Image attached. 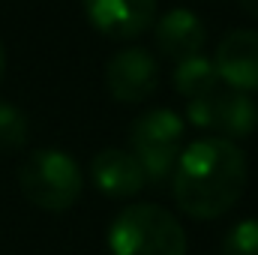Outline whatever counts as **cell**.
I'll list each match as a JSON object with an SVG mask.
<instances>
[{"label": "cell", "mask_w": 258, "mask_h": 255, "mask_svg": "<svg viewBox=\"0 0 258 255\" xmlns=\"http://www.w3.org/2000/svg\"><path fill=\"white\" fill-rule=\"evenodd\" d=\"M246 186V156L228 138H201L183 147L171 189L177 207L192 219L228 213Z\"/></svg>", "instance_id": "6da1fadb"}, {"label": "cell", "mask_w": 258, "mask_h": 255, "mask_svg": "<svg viewBox=\"0 0 258 255\" xmlns=\"http://www.w3.org/2000/svg\"><path fill=\"white\" fill-rule=\"evenodd\" d=\"M111 255H186L183 225L159 204H129L108 228Z\"/></svg>", "instance_id": "7a4b0ae2"}, {"label": "cell", "mask_w": 258, "mask_h": 255, "mask_svg": "<svg viewBox=\"0 0 258 255\" xmlns=\"http://www.w3.org/2000/svg\"><path fill=\"white\" fill-rule=\"evenodd\" d=\"M183 132L186 123L171 108H150L138 114L129 126V147L138 159L144 180L162 186L174 177L177 159L183 153Z\"/></svg>", "instance_id": "3957f363"}, {"label": "cell", "mask_w": 258, "mask_h": 255, "mask_svg": "<svg viewBox=\"0 0 258 255\" xmlns=\"http://www.w3.org/2000/svg\"><path fill=\"white\" fill-rule=\"evenodd\" d=\"M18 186L30 204L60 213L78 201L84 180H81L78 162L69 153L57 150V147H42V150H33L21 162Z\"/></svg>", "instance_id": "277c9868"}, {"label": "cell", "mask_w": 258, "mask_h": 255, "mask_svg": "<svg viewBox=\"0 0 258 255\" xmlns=\"http://www.w3.org/2000/svg\"><path fill=\"white\" fill-rule=\"evenodd\" d=\"M186 117L198 129H216L228 141L243 138L258 126V105L249 93L231 90V87H216L207 96H198L186 102Z\"/></svg>", "instance_id": "5b68a950"}, {"label": "cell", "mask_w": 258, "mask_h": 255, "mask_svg": "<svg viewBox=\"0 0 258 255\" xmlns=\"http://www.w3.org/2000/svg\"><path fill=\"white\" fill-rule=\"evenodd\" d=\"M105 84L117 102H144L159 84V63L144 48H123L108 60Z\"/></svg>", "instance_id": "8992f818"}, {"label": "cell", "mask_w": 258, "mask_h": 255, "mask_svg": "<svg viewBox=\"0 0 258 255\" xmlns=\"http://www.w3.org/2000/svg\"><path fill=\"white\" fill-rule=\"evenodd\" d=\"M90 24L108 39H135L156 21L159 0H81Z\"/></svg>", "instance_id": "52a82bcc"}, {"label": "cell", "mask_w": 258, "mask_h": 255, "mask_svg": "<svg viewBox=\"0 0 258 255\" xmlns=\"http://www.w3.org/2000/svg\"><path fill=\"white\" fill-rule=\"evenodd\" d=\"M216 72L219 81L240 93L258 90V30L240 27L222 36L216 45Z\"/></svg>", "instance_id": "ba28073f"}, {"label": "cell", "mask_w": 258, "mask_h": 255, "mask_svg": "<svg viewBox=\"0 0 258 255\" xmlns=\"http://www.w3.org/2000/svg\"><path fill=\"white\" fill-rule=\"evenodd\" d=\"M153 33H156V45L165 57L171 60H189L198 57L207 45V30L201 24V18L195 15L192 9H168L165 15L156 18L153 24Z\"/></svg>", "instance_id": "9c48e42d"}, {"label": "cell", "mask_w": 258, "mask_h": 255, "mask_svg": "<svg viewBox=\"0 0 258 255\" xmlns=\"http://www.w3.org/2000/svg\"><path fill=\"white\" fill-rule=\"evenodd\" d=\"M90 177H93L96 189L108 198H132L147 183L132 150H120V147L99 150L90 162Z\"/></svg>", "instance_id": "30bf717a"}, {"label": "cell", "mask_w": 258, "mask_h": 255, "mask_svg": "<svg viewBox=\"0 0 258 255\" xmlns=\"http://www.w3.org/2000/svg\"><path fill=\"white\" fill-rule=\"evenodd\" d=\"M222 81H219V72L216 63L207 60L204 54L189 57V60H180L174 69V87L180 96H186V102H192L198 96H207L210 90H216Z\"/></svg>", "instance_id": "8fae6325"}, {"label": "cell", "mask_w": 258, "mask_h": 255, "mask_svg": "<svg viewBox=\"0 0 258 255\" xmlns=\"http://www.w3.org/2000/svg\"><path fill=\"white\" fill-rule=\"evenodd\" d=\"M24 144H27V114L12 102H0V153H15Z\"/></svg>", "instance_id": "7c38bea8"}, {"label": "cell", "mask_w": 258, "mask_h": 255, "mask_svg": "<svg viewBox=\"0 0 258 255\" xmlns=\"http://www.w3.org/2000/svg\"><path fill=\"white\" fill-rule=\"evenodd\" d=\"M219 255H258V219H243L228 228Z\"/></svg>", "instance_id": "4fadbf2b"}, {"label": "cell", "mask_w": 258, "mask_h": 255, "mask_svg": "<svg viewBox=\"0 0 258 255\" xmlns=\"http://www.w3.org/2000/svg\"><path fill=\"white\" fill-rule=\"evenodd\" d=\"M240 9H243L249 18H258V0H240Z\"/></svg>", "instance_id": "5bb4252c"}, {"label": "cell", "mask_w": 258, "mask_h": 255, "mask_svg": "<svg viewBox=\"0 0 258 255\" xmlns=\"http://www.w3.org/2000/svg\"><path fill=\"white\" fill-rule=\"evenodd\" d=\"M3 69H6V48H3V39H0V78H3Z\"/></svg>", "instance_id": "9a60e30c"}]
</instances>
